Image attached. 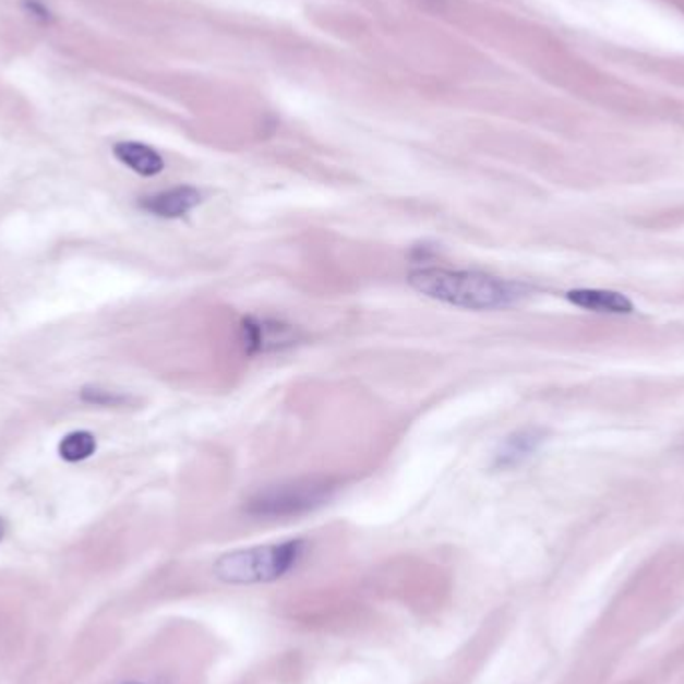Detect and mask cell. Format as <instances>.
<instances>
[{
    "instance_id": "7c38bea8",
    "label": "cell",
    "mask_w": 684,
    "mask_h": 684,
    "mask_svg": "<svg viewBox=\"0 0 684 684\" xmlns=\"http://www.w3.org/2000/svg\"><path fill=\"white\" fill-rule=\"evenodd\" d=\"M4 532H7V525H4V520L0 518V542L4 539Z\"/></svg>"
},
{
    "instance_id": "52a82bcc",
    "label": "cell",
    "mask_w": 684,
    "mask_h": 684,
    "mask_svg": "<svg viewBox=\"0 0 684 684\" xmlns=\"http://www.w3.org/2000/svg\"><path fill=\"white\" fill-rule=\"evenodd\" d=\"M566 299L575 307L585 311L609 312V314H631L635 311V304L623 292L614 290H597V288H578L566 292Z\"/></svg>"
},
{
    "instance_id": "ba28073f",
    "label": "cell",
    "mask_w": 684,
    "mask_h": 684,
    "mask_svg": "<svg viewBox=\"0 0 684 684\" xmlns=\"http://www.w3.org/2000/svg\"><path fill=\"white\" fill-rule=\"evenodd\" d=\"M112 153L119 158V163L131 168L141 177H156L165 170L163 156L158 155L155 148L148 144L122 141V143L115 144Z\"/></svg>"
},
{
    "instance_id": "3957f363",
    "label": "cell",
    "mask_w": 684,
    "mask_h": 684,
    "mask_svg": "<svg viewBox=\"0 0 684 684\" xmlns=\"http://www.w3.org/2000/svg\"><path fill=\"white\" fill-rule=\"evenodd\" d=\"M336 492V482L326 477H302L285 480L254 492L247 501V515L263 520H278L309 515L328 503Z\"/></svg>"
},
{
    "instance_id": "30bf717a",
    "label": "cell",
    "mask_w": 684,
    "mask_h": 684,
    "mask_svg": "<svg viewBox=\"0 0 684 684\" xmlns=\"http://www.w3.org/2000/svg\"><path fill=\"white\" fill-rule=\"evenodd\" d=\"M81 398L88 405L96 407H120L124 403H129V396L117 395L107 388H98V386H84Z\"/></svg>"
},
{
    "instance_id": "7a4b0ae2",
    "label": "cell",
    "mask_w": 684,
    "mask_h": 684,
    "mask_svg": "<svg viewBox=\"0 0 684 684\" xmlns=\"http://www.w3.org/2000/svg\"><path fill=\"white\" fill-rule=\"evenodd\" d=\"M307 554V540L292 539L230 551L216 559L213 573L225 585H268L290 575Z\"/></svg>"
},
{
    "instance_id": "8992f818",
    "label": "cell",
    "mask_w": 684,
    "mask_h": 684,
    "mask_svg": "<svg viewBox=\"0 0 684 684\" xmlns=\"http://www.w3.org/2000/svg\"><path fill=\"white\" fill-rule=\"evenodd\" d=\"M203 203V192L194 187H175L168 191L156 192L151 196H144L139 206L148 215L158 218H180V216L191 213Z\"/></svg>"
},
{
    "instance_id": "5b68a950",
    "label": "cell",
    "mask_w": 684,
    "mask_h": 684,
    "mask_svg": "<svg viewBox=\"0 0 684 684\" xmlns=\"http://www.w3.org/2000/svg\"><path fill=\"white\" fill-rule=\"evenodd\" d=\"M544 441H547V431L537 429V427H528V429L513 432L504 439L499 451L494 453L492 467L499 468V470L520 467L523 463H527L530 456L537 455V451Z\"/></svg>"
},
{
    "instance_id": "8fae6325",
    "label": "cell",
    "mask_w": 684,
    "mask_h": 684,
    "mask_svg": "<svg viewBox=\"0 0 684 684\" xmlns=\"http://www.w3.org/2000/svg\"><path fill=\"white\" fill-rule=\"evenodd\" d=\"M24 7H26V11L31 12L36 19H40V21H45V23L52 21V14H50V11H48L47 7H45L40 0H26Z\"/></svg>"
},
{
    "instance_id": "9c48e42d",
    "label": "cell",
    "mask_w": 684,
    "mask_h": 684,
    "mask_svg": "<svg viewBox=\"0 0 684 684\" xmlns=\"http://www.w3.org/2000/svg\"><path fill=\"white\" fill-rule=\"evenodd\" d=\"M96 453V439L93 432L74 431L59 443V455L67 463H81Z\"/></svg>"
},
{
    "instance_id": "277c9868",
    "label": "cell",
    "mask_w": 684,
    "mask_h": 684,
    "mask_svg": "<svg viewBox=\"0 0 684 684\" xmlns=\"http://www.w3.org/2000/svg\"><path fill=\"white\" fill-rule=\"evenodd\" d=\"M299 328L275 319H244L240 324V340L249 355L280 352L299 345Z\"/></svg>"
},
{
    "instance_id": "4fadbf2b",
    "label": "cell",
    "mask_w": 684,
    "mask_h": 684,
    "mask_svg": "<svg viewBox=\"0 0 684 684\" xmlns=\"http://www.w3.org/2000/svg\"><path fill=\"white\" fill-rule=\"evenodd\" d=\"M124 684H143V683H124Z\"/></svg>"
},
{
    "instance_id": "6da1fadb",
    "label": "cell",
    "mask_w": 684,
    "mask_h": 684,
    "mask_svg": "<svg viewBox=\"0 0 684 684\" xmlns=\"http://www.w3.org/2000/svg\"><path fill=\"white\" fill-rule=\"evenodd\" d=\"M407 280L427 299L468 311L506 309L527 295L523 285L477 271H448L432 266L412 271Z\"/></svg>"
}]
</instances>
